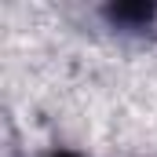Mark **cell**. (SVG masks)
Returning a JSON list of instances; mask_svg holds the SVG:
<instances>
[{
	"label": "cell",
	"mask_w": 157,
	"mask_h": 157,
	"mask_svg": "<svg viewBox=\"0 0 157 157\" xmlns=\"http://www.w3.org/2000/svg\"><path fill=\"white\" fill-rule=\"evenodd\" d=\"M95 18L106 33L121 40H157V0H106L95 7Z\"/></svg>",
	"instance_id": "cell-1"
},
{
	"label": "cell",
	"mask_w": 157,
	"mask_h": 157,
	"mask_svg": "<svg viewBox=\"0 0 157 157\" xmlns=\"http://www.w3.org/2000/svg\"><path fill=\"white\" fill-rule=\"evenodd\" d=\"M37 157H91L88 150H77V146H48L44 154H37Z\"/></svg>",
	"instance_id": "cell-2"
}]
</instances>
